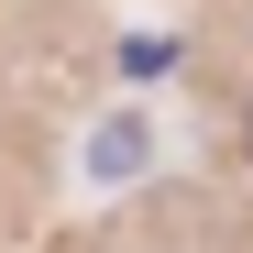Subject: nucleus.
Here are the masks:
<instances>
[{"label": "nucleus", "instance_id": "f257e3e1", "mask_svg": "<svg viewBox=\"0 0 253 253\" xmlns=\"http://www.w3.org/2000/svg\"><path fill=\"white\" fill-rule=\"evenodd\" d=\"M242 165H253V99H242Z\"/></svg>", "mask_w": 253, "mask_h": 253}]
</instances>
